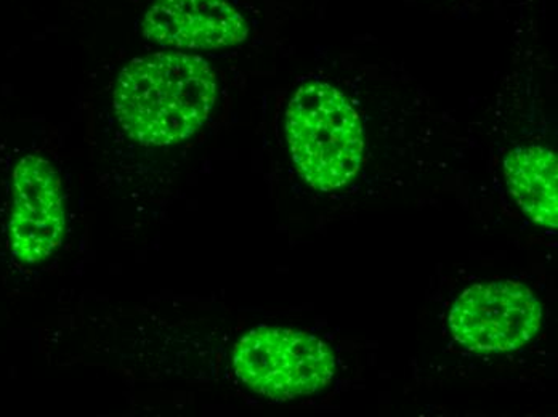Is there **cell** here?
<instances>
[{"label": "cell", "mask_w": 558, "mask_h": 417, "mask_svg": "<svg viewBox=\"0 0 558 417\" xmlns=\"http://www.w3.org/2000/svg\"><path fill=\"white\" fill-rule=\"evenodd\" d=\"M142 28L146 39L182 50L225 49L250 36L231 0H155Z\"/></svg>", "instance_id": "cell-6"}, {"label": "cell", "mask_w": 558, "mask_h": 417, "mask_svg": "<svg viewBox=\"0 0 558 417\" xmlns=\"http://www.w3.org/2000/svg\"><path fill=\"white\" fill-rule=\"evenodd\" d=\"M66 229L63 188L52 162L26 155L13 171L10 246L23 263H39L56 253Z\"/></svg>", "instance_id": "cell-5"}, {"label": "cell", "mask_w": 558, "mask_h": 417, "mask_svg": "<svg viewBox=\"0 0 558 417\" xmlns=\"http://www.w3.org/2000/svg\"><path fill=\"white\" fill-rule=\"evenodd\" d=\"M286 138L302 177L318 192H335L362 168L363 124L331 84H304L286 111Z\"/></svg>", "instance_id": "cell-2"}, {"label": "cell", "mask_w": 558, "mask_h": 417, "mask_svg": "<svg viewBox=\"0 0 558 417\" xmlns=\"http://www.w3.org/2000/svg\"><path fill=\"white\" fill-rule=\"evenodd\" d=\"M448 321L456 341L469 351L502 354L534 339L543 324V307L523 284L493 281L464 291Z\"/></svg>", "instance_id": "cell-4"}, {"label": "cell", "mask_w": 558, "mask_h": 417, "mask_svg": "<svg viewBox=\"0 0 558 417\" xmlns=\"http://www.w3.org/2000/svg\"><path fill=\"white\" fill-rule=\"evenodd\" d=\"M217 79L206 60L155 53L131 61L114 87V110L129 137L168 147L192 137L209 118Z\"/></svg>", "instance_id": "cell-1"}, {"label": "cell", "mask_w": 558, "mask_h": 417, "mask_svg": "<svg viewBox=\"0 0 558 417\" xmlns=\"http://www.w3.org/2000/svg\"><path fill=\"white\" fill-rule=\"evenodd\" d=\"M510 195L537 225L557 232V156L543 145L513 148L504 159Z\"/></svg>", "instance_id": "cell-7"}, {"label": "cell", "mask_w": 558, "mask_h": 417, "mask_svg": "<svg viewBox=\"0 0 558 417\" xmlns=\"http://www.w3.org/2000/svg\"><path fill=\"white\" fill-rule=\"evenodd\" d=\"M233 369L258 395L289 402L325 389L335 378L336 359L322 339L307 332L258 327L234 345Z\"/></svg>", "instance_id": "cell-3"}]
</instances>
